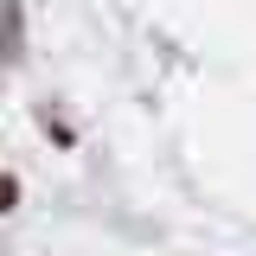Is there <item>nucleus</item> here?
<instances>
[{"label": "nucleus", "instance_id": "nucleus-1", "mask_svg": "<svg viewBox=\"0 0 256 256\" xmlns=\"http://www.w3.org/2000/svg\"><path fill=\"white\" fill-rule=\"evenodd\" d=\"M13 205H20V180H13V173H0V218H6Z\"/></svg>", "mask_w": 256, "mask_h": 256}, {"label": "nucleus", "instance_id": "nucleus-2", "mask_svg": "<svg viewBox=\"0 0 256 256\" xmlns=\"http://www.w3.org/2000/svg\"><path fill=\"white\" fill-rule=\"evenodd\" d=\"M45 134H52V141H58V148H70V141H77V134H70V122H58V116H52V109H45Z\"/></svg>", "mask_w": 256, "mask_h": 256}]
</instances>
